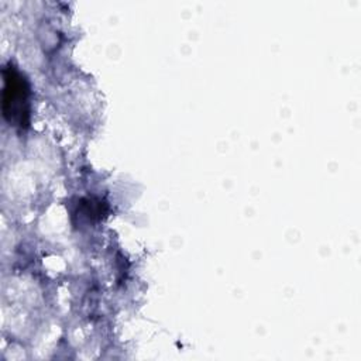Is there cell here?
Segmentation results:
<instances>
[{
    "instance_id": "1",
    "label": "cell",
    "mask_w": 361,
    "mask_h": 361,
    "mask_svg": "<svg viewBox=\"0 0 361 361\" xmlns=\"http://www.w3.org/2000/svg\"><path fill=\"white\" fill-rule=\"evenodd\" d=\"M4 93H3V110L4 116L11 120L23 121L25 89L21 78L11 71H4Z\"/></svg>"
}]
</instances>
